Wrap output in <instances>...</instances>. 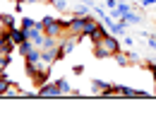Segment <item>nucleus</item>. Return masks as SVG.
Returning <instances> with one entry per match:
<instances>
[{"mask_svg":"<svg viewBox=\"0 0 156 140\" xmlns=\"http://www.w3.org/2000/svg\"><path fill=\"white\" fill-rule=\"evenodd\" d=\"M98 27H101V24H98L96 20H91L89 15H87V17H72V20L67 22V32H70V34H79L82 39H84V36H91Z\"/></svg>","mask_w":156,"mask_h":140,"instance_id":"1","label":"nucleus"},{"mask_svg":"<svg viewBox=\"0 0 156 140\" xmlns=\"http://www.w3.org/2000/svg\"><path fill=\"white\" fill-rule=\"evenodd\" d=\"M118 51H120V44H118L115 34H111V32H106V36L96 44V48H94V53H96L98 58H108V56H115Z\"/></svg>","mask_w":156,"mask_h":140,"instance_id":"2","label":"nucleus"},{"mask_svg":"<svg viewBox=\"0 0 156 140\" xmlns=\"http://www.w3.org/2000/svg\"><path fill=\"white\" fill-rule=\"evenodd\" d=\"M41 29L46 32V36H55V39H60L62 34H67V24H62L55 17H43L41 20Z\"/></svg>","mask_w":156,"mask_h":140,"instance_id":"3","label":"nucleus"},{"mask_svg":"<svg viewBox=\"0 0 156 140\" xmlns=\"http://www.w3.org/2000/svg\"><path fill=\"white\" fill-rule=\"evenodd\" d=\"M79 39H82L79 34H70V32H67V36H62V39L58 41V53H60V58H65L67 53H72V48L79 44Z\"/></svg>","mask_w":156,"mask_h":140,"instance_id":"4","label":"nucleus"},{"mask_svg":"<svg viewBox=\"0 0 156 140\" xmlns=\"http://www.w3.org/2000/svg\"><path fill=\"white\" fill-rule=\"evenodd\" d=\"M91 85H94V92L96 94H103V97H111V92H113V82H101V80H91Z\"/></svg>","mask_w":156,"mask_h":140,"instance_id":"5","label":"nucleus"},{"mask_svg":"<svg viewBox=\"0 0 156 140\" xmlns=\"http://www.w3.org/2000/svg\"><path fill=\"white\" fill-rule=\"evenodd\" d=\"M36 94H39V97H60L58 85H55V82H46V85H41Z\"/></svg>","mask_w":156,"mask_h":140,"instance_id":"6","label":"nucleus"},{"mask_svg":"<svg viewBox=\"0 0 156 140\" xmlns=\"http://www.w3.org/2000/svg\"><path fill=\"white\" fill-rule=\"evenodd\" d=\"M15 48H17V46H15V44H12V39L7 36V32H2V34H0V56L12 53Z\"/></svg>","mask_w":156,"mask_h":140,"instance_id":"7","label":"nucleus"},{"mask_svg":"<svg viewBox=\"0 0 156 140\" xmlns=\"http://www.w3.org/2000/svg\"><path fill=\"white\" fill-rule=\"evenodd\" d=\"M55 85H58V92H60V97H65V94H72V89H70V82L65 80V78L55 80Z\"/></svg>","mask_w":156,"mask_h":140,"instance_id":"8","label":"nucleus"},{"mask_svg":"<svg viewBox=\"0 0 156 140\" xmlns=\"http://www.w3.org/2000/svg\"><path fill=\"white\" fill-rule=\"evenodd\" d=\"M12 63V58H10V53H5V56H0V75H5L7 73V65Z\"/></svg>","mask_w":156,"mask_h":140,"instance_id":"9","label":"nucleus"},{"mask_svg":"<svg viewBox=\"0 0 156 140\" xmlns=\"http://www.w3.org/2000/svg\"><path fill=\"white\" fill-rule=\"evenodd\" d=\"M22 29H34V27H41V22H34L31 17H22Z\"/></svg>","mask_w":156,"mask_h":140,"instance_id":"10","label":"nucleus"},{"mask_svg":"<svg viewBox=\"0 0 156 140\" xmlns=\"http://www.w3.org/2000/svg\"><path fill=\"white\" fill-rule=\"evenodd\" d=\"M113 58H115V63H118V65H122V68H125V65H130V56H125V53H120V51H118Z\"/></svg>","mask_w":156,"mask_h":140,"instance_id":"11","label":"nucleus"},{"mask_svg":"<svg viewBox=\"0 0 156 140\" xmlns=\"http://www.w3.org/2000/svg\"><path fill=\"white\" fill-rule=\"evenodd\" d=\"M0 22H2L5 27H17V22H15L12 15H0Z\"/></svg>","mask_w":156,"mask_h":140,"instance_id":"12","label":"nucleus"},{"mask_svg":"<svg viewBox=\"0 0 156 140\" xmlns=\"http://www.w3.org/2000/svg\"><path fill=\"white\" fill-rule=\"evenodd\" d=\"M125 20L130 22V24H139V22H142V17H139V15H137V12H132V10H130V12H127V15H125Z\"/></svg>","mask_w":156,"mask_h":140,"instance_id":"13","label":"nucleus"},{"mask_svg":"<svg viewBox=\"0 0 156 140\" xmlns=\"http://www.w3.org/2000/svg\"><path fill=\"white\" fill-rule=\"evenodd\" d=\"M87 15H89V7L87 5H79L77 10H75V17H87Z\"/></svg>","mask_w":156,"mask_h":140,"instance_id":"14","label":"nucleus"},{"mask_svg":"<svg viewBox=\"0 0 156 140\" xmlns=\"http://www.w3.org/2000/svg\"><path fill=\"white\" fill-rule=\"evenodd\" d=\"M53 5L58 7L60 12H65V10H67V0H53Z\"/></svg>","mask_w":156,"mask_h":140,"instance_id":"15","label":"nucleus"},{"mask_svg":"<svg viewBox=\"0 0 156 140\" xmlns=\"http://www.w3.org/2000/svg\"><path fill=\"white\" fill-rule=\"evenodd\" d=\"M106 5H108L111 10H115V7H118V5H120V2H118V0H106Z\"/></svg>","mask_w":156,"mask_h":140,"instance_id":"16","label":"nucleus"},{"mask_svg":"<svg viewBox=\"0 0 156 140\" xmlns=\"http://www.w3.org/2000/svg\"><path fill=\"white\" fill-rule=\"evenodd\" d=\"M72 73H75V75H82V73H84V68H82V65H75V68H72Z\"/></svg>","mask_w":156,"mask_h":140,"instance_id":"17","label":"nucleus"},{"mask_svg":"<svg viewBox=\"0 0 156 140\" xmlns=\"http://www.w3.org/2000/svg\"><path fill=\"white\" fill-rule=\"evenodd\" d=\"M147 68H149V70H151V75H154V78H156V63H149V65H147Z\"/></svg>","mask_w":156,"mask_h":140,"instance_id":"18","label":"nucleus"},{"mask_svg":"<svg viewBox=\"0 0 156 140\" xmlns=\"http://www.w3.org/2000/svg\"><path fill=\"white\" fill-rule=\"evenodd\" d=\"M139 2H142V5H147V7H149V5H154L156 0H139Z\"/></svg>","mask_w":156,"mask_h":140,"instance_id":"19","label":"nucleus"},{"mask_svg":"<svg viewBox=\"0 0 156 140\" xmlns=\"http://www.w3.org/2000/svg\"><path fill=\"white\" fill-rule=\"evenodd\" d=\"M0 34H2V32H0Z\"/></svg>","mask_w":156,"mask_h":140,"instance_id":"20","label":"nucleus"}]
</instances>
